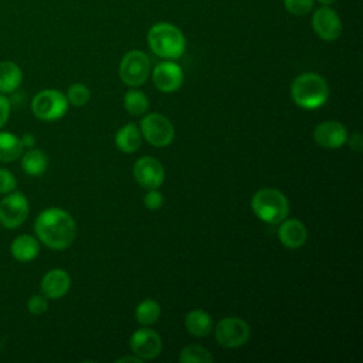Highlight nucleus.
<instances>
[{
	"instance_id": "obj_1",
	"label": "nucleus",
	"mask_w": 363,
	"mask_h": 363,
	"mask_svg": "<svg viewBox=\"0 0 363 363\" xmlns=\"http://www.w3.org/2000/svg\"><path fill=\"white\" fill-rule=\"evenodd\" d=\"M37 238L51 250L68 248L77 237V224L72 216L58 207L43 210L34 223Z\"/></svg>"
},
{
	"instance_id": "obj_2",
	"label": "nucleus",
	"mask_w": 363,
	"mask_h": 363,
	"mask_svg": "<svg viewBox=\"0 0 363 363\" xmlns=\"http://www.w3.org/2000/svg\"><path fill=\"white\" fill-rule=\"evenodd\" d=\"M147 44L157 57L164 60H177L186 50V38L182 30L166 21L156 23L149 28Z\"/></svg>"
},
{
	"instance_id": "obj_3",
	"label": "nucleus",
	"mask_w": 363,
	"mask_h": 363,
	"mask_svg": "<svg viewBox=\"0 0 363 363\" xmlns=\"http://www.w3.org/2000/svg\"><path fill=\"white\" fill-rule=\"evenodd\" d=\"M291 98L303 109H318L329 98L328 82L315 72L301 74L291 84Z\"/></svg>"
},
{
	"instance_id": "obj_4",
	"label": "nucleus",
	"mask_w": 363,
	"mask_h": 363,
	"mask_svg": "<svg viewBox=\"0 0 363 363\" xmlns=\"http://www.w3.org/2000/svg\"><path fill=\"white\" fill-rule=\"evenodd\" d=\"M251 208L261 221L267 224H279L289 213V203L281 190L264 187L254 193Z\"/></svg>"
},
{
	"instance_id": "obj_5",
	"label": "nucleus",
	"mask_w": 363,
	"mask_h": 363,
	"mask_svg": "<svg viewBox=\"0 0 363 363\" xmlns=\"http://www.w3.org/2000/svg\"><path fill=\"white\" fill-rule=\"evenodd\" d=\"M67 96L58 89H43L31 101V111L41 121H57L67 112Z\"/></svg>"
},
{
	"instance_id": "obj_6",
	"label": "nucleus",
	"mask_w": 363,
	"mask_h": 363,
	"mask_svg": "<svg viewBox=\"0 0 363 363\" xmlns=\"http://www.w3.org/2000/svg\"><path fill=\"white\" fill-rule=\"evenodd\" d=\"M139 130L142 138L147 143L156 147H164L170 145L174 139V128L164 115L162 113H147L142 118L139 123Z\"/></svg>"
},
{
	"instance_id": "obj_7",
	"label": "nucleus",
	"mask_w": 363,
	"mask_h": 363,
	"mask_svg": "<svg viewBox=\"0 0 363 363\" xmlns=\"http://www.w3.org/2000/svg\"><path fill=\"white\" fill-rule=\"evenodd\" d=\"M150 74V60L140 50L126 52L119 62V77L129 86H139L146 82Z\"/></svg>"
},
{
	"instance_id": "obj_8",
	"label": "nucleus",
	"mask_w": 363,
	"mask_h": 363,
	"mask_svg": "<svg viewBox=\"0 0 363 363\" xmlns=\"http://www.w3.org/2000/svg\"><path fill=\"white\" fill-rule=\"evenodd\" d=\"M250 325L237 316H227L217 322L214 337L223 347L234 349L245 345L250 339Z\"/></svg>"
},
{
	"instance_id": "obj_9",
	"label": "nucleus",
	"mask_w": 363,
	"mask_h": 363,
	"mask_svg": "<svg viewBox=\"0 0 363 363\" xmlns=\"http://www.w3.org/2000/svg\"><path fill=\"white\" fill-rule=\"evenodd\" d=\"M28 211V200L23 193H7L0 201V224L9 230H14L26 221Z\"/></svg>"
},
{
	"instance_id": "obj_10",
	"label": "nucleus",
	"mask_w": 363,
	"mask_h": 363,
	"mask_svg": "<svg viewBox=\"0 0 363 363\" xmlns=\"http://www.w3.org/2000/svg\"><path fill=\"white\" fill-rule=\"evenodd\" d=\"M312 28L323 41H335L340 37L343 26L340 17L330 6H320L313 11Z\"/></svg>"
},
{
	"instance_id": "obj_11",
	"label": "nucleus",
	"mask_w": 363,
	"mask_h": 363,
	"mask_svg": "<svg viewBox=\"0 0 363 363\" xmlns=\"http://www.w3.org/2000/svg\"><path fill=\"white\" fill-rule=\"evenodd\" d=\"M130 350L142 360H152L162 352L163 343L157 332L149 328L136 329L129 339Z\"/></svg>"
},
{
	"instance_id": "obj_12",
	"label": "nucleus",
	"mask_w": 363,
	"mask_h": 363,
	"mask_svg": "<svg viewBox=\"0 0 363 363\" xmlns=\"http://www.w3.org/2000/svg\"><path fill=\"white\" fill-rule=\"evenodd\" d=\"M133 177L145 189H157L164 182V167L153 156H142L133 164Z\"/></svg>"
},
{
	"instance_id": "obj_13",
	"label": "nucleus",
	"mask_w": 363,
	"mask_h": 363,
	"mask_svg": "<svg viewBox=\"0 0 363 363\" xmlns=\"http://www.w3.org/2000/svg\"><path fill=\"white\" fill-rule=\"evenodd\" d=\"M155 86L164 92L170 94L177 91L183 84V69L173 60H166L159 62L152 72Z\"/></svg>"
},
{
	"instance_id": "obj_14",
	"label": "nucleus",
	"mask_w": 363,
	"mask_h": 363,
	"mask_svg": "<svg viewBox=\"0 0 363 363\" xmlns=\"http://www.w3.org/2000/svg\"><path fill=\"white\" fill-rule=\"evenodd\" d=\"M313 140L323 149H337L346 143L347 129L337 121H325L313 129Z\"/></svg>"
},
{
	"instance_id": "obj_15",
	"label": "nucleus",
	"mask_w": 363,
	"mask_h": 363,
	"mask_svg": "<svg viewBox=\"0 0 363 363\" xmlns=\"http://www.w3.org/2000/svg\"><path fill=\"white\" fill-rule=\"evenodd\" d=\"M41 294L47 299H60L62 298L71 288V277L65 269L54 268L44 274L41 284Z\"/></svg>"
},
{
	"instance_id": "obj_16",
	"label": "nucleus",
	"mask_w": 363,
	"mask_h": 363,
	"mask_svg": "<svg viewBox=\"0 0 363 363\" xmlns=\"http://www.w3.org/2000/svg\"><path fill=\"white\" fill-rule=\"evenodd\" d=\"M278 238L284 247L289 250H296L306 242L308 230L301 220L285 218L279 223Z\"/></svg>"
},
{
	"instance_id": "obj_17",
	"label": "nucleus",
	"mask_w": 363,
	"mask_h": 363,
	"mask_svg": "<svg viewBox=\"0 0 363 363\" xmlns=\"http://www.w3.org/2000/svg\"><path fill=\"white\" fill-rule=\"evenodd\" d=\"M10 251L14 259L20 262H30L34 258H37L40 252V244H38V240L34 238L33 235L20 234L13 240L10 245Z\"/></svg>"
},
{
	"instance_id": "obj_18",
	"label": "nucleus",
	"mask_w": 363,
	"mask_h": 363,
	"mask_svg": "<svg viewBox=\"0 0 363 363\" xmlns=\"http://www.w3.org/2000/svg\"><path fill=\"white\" fill-rule=\"evenodd\" d=\"M184 326L187 332L196 337H204L213 330V319L203 309H193L184 316Z\"/></svg>"
},
{
	"instance_id": "obj_19",
	"label": "nucleus",
	"mask_w": 363,
	"mask_h": 363,
	"mask_svg": "<svg viewBox=\"0 0 363 363\" xmlns=\"http://www.w3.org/2000/svg\"><path fill=\"white\" fill-rule=\"evenodd\" d=\"M142 143V133L136 123L129 122L123 125L115 135V145L123 153H133Z\"/></svg>"
},
{
	"instance_id": "obj_20",
	"label": "nucleus",
	"mask_w": 363,
	"mask_h": 363,
	"mask_svg": "<svg viewBox=\"0 0 363 363\" xmlns=\"http://www.w3.org/2000/svg\"><path fill=\"white\" fill-rule=\"evenodd\" d=\"M23 79L20 67L13 61H0V94L14 92Z\"/></svg>"
},
{
	"instance_id": "obj_21",
	"label": "nucleus",
	"mask_w": 363,
	"mask_h": 363,
	"mask_svg": "<svg viewBox=\"0 0 363 363\" xmlns=\"http://www.w3.org/2000/svg\"><path fill=\"white\" fill-rule=\"evenodd\" d=\"M20 157H21V167H23L24 173L28 176H40L47 170L48 157L40 149L30 147Z\"/></svg>"
},
{
	"instance_id": "obj_22",
	"label": "nucleus",
	"mask_w": 363,
	"mask_h": 363,
	"mask_svg": "<svg viewBox=\"0 0 363 363\" xmlns=\"http://www.w3.org/2000/svg\"><path fill=\"white\" fill-rule=\"evenodd\" d=\"M23 145L20 138L11 132H0V162L10 163L23 155Z\"/></svg>"
},
{
	"instance_id": "obj_23",
	"label": "nucleus",
	"mask_w": 363,
	"mask_h": 363,
	"mask_svg": "<svg viewBox=\"0 0 363 363\" xmlns=\"http://www.w3.org/2000/svg\"><path fill=\"white\" fill-rule=\"evenodd\" d=\"M159 316H160V305L155 299H145L136 306L135 318L143 326L153 325L155 322H157Z\"/></svg>"
},
{
	"instance_id": "obj_24",
	"label": "nucleus",
	"mask_w": 363,
	"mask_h": 363,
	"mask_svg": "<svg viewBox=\"0 0 363 363\" xmlns=\"http://www.w3.org/2000/svg\"><path fill=\"white\" fill-rule=\"evenodd\" d=\"M123 106L130 115H143L149 108V99L142 91L129 89L123 96Z\"/></svg>"
},
{
	"instance_id": "obj_25",
	"label": "nucleus",
	"mask_w": 363,
	"mask_h": 363,
	"mask_svg": "<svg viewBox=\"0 0 363 363\" xmlns=\"http://www.w3.org/2000/svg\"><path fill=\"white\" fill-rule=\"evenodd\" d=\"M213 360V354L200 345H187L179 354V362L182 363H211Z\"/></svg>"
},
{
	"instance_id": "obj_26",
	"label": "nucleus",
	"mask_w": 363,
	"mask_h": 363,
	"mask_svg": "<svg viewBox=\"0 0 363 363\" xmlns=\"http://www.w3.org/2000/svg\"><path fill=\"white\" fill-rule=\"evenodd\" d=\"M67 101L68 104L74 105V106H84L89 98H91V92L88 89L86 85L84 84H79V82H75L72 84L68 91H67Z\"/></svg>"
},
{
	"instance_id": "obj_27",
	"label": "nucleus",
	"mask_w": 363,
	"mask_h": 363,
	"mask_svg": "<svg viewBox=\"0 0 363 363\" xmlns=\"http://www.w3.org/2000/svg\"><path fill=\"white\" fill-rule=\"evenodd\" d=\"M315 0H284V7L294 16H305L313 9Z\"/></svg>"
},
{
	"instance_id": "obj_28",
	"label": "nucleus",
	"mask_w": 363,
	"mask_h": 363,
	"mask_svg": "<svg viewBox=\"0 0 363 363\" xmlns=\"http://www.w3.org/2000/svg\"><path fill=\"white\" fill-rule=\"evenodd\" d=\"M27 309L33 315H41L48 309V301L43 294L41 295L40 294L33 295L27 301Z\"/></svg>"
},
{
	"instance_id": "obj_29",
	"label": "nucleus",
	"mask_w": 363,
	"mask_h": 363,
	"mask_svg": "<svg viewBox=\"0 0 363 363\" xmlns=\"http://www.w3.org/2000/svg\"><path fill=\"white\" fill-rule=\"evenodd\" d=\"M16 187H17V180L14 174L7 169L0 167V194L11 193L16 190Z\"/></svg>"
},
{
	"instance_id": "obj_30",
	"label": "nucleus",
	"mask_w": 363,
	"mask_h": 363,
	"mask_svg": "<svg viewBox=\"0 0 363 363\" xmlns=\"http://www.w3.org/2000/svg\"><path fill=\"white\" fill-rule=\"evenodd\" d=\"M164 197L157 189H149V191L143 197V204L149 210H157L163 206Z\"/></svg>"
},
{
	"instance_id": "obj_31",
	"label": "nucleus",
	"mask_w": 363,
	"mask_h": 363,
	"mask_svg": "<svg viewBox=\"0 0 363 363\" xmlns=\"http://www.w3.org/2000/svg\"><path fill=\"white\" fill-rule=\"evenodd\" d=\"M10 101L4 96V94H0V129L6 125L10 116Z\"/></svg>"
},
{
	"instance_id": "obj_32",
	"label": "nucleus",
	"mask_w": 363,
	"mask_h": 363,
	"mask_svg": "<svg viewBox=\"0 0 363 363\" xmlns=\"http://www.w3.org/2000/svg\"><path fill=\"white\" fill-rule=\"evenodd\" d=\"M20 140H21V145H23V147L26 149H30V147H34V145H35V138H34V135H31V133H26V135H23L21 138H20Z\"/></svg>"
},
{
	"instance_id": "obj_33",
	"label": "nucleus",
	"mask_w": 363,
	"mask_h": 363,
	"mask_svg": "<svg viewBox=\"0 0 363 363\" xmlns=\"http://www.w3.org/2000/svg\"><path fill=\"white\" fill-rule=\"evenodd\" d=\"M350 149L356 150V152H360L362 150V136L359 132H356L352 139H350Z\"/></svg>"
},
{
	"instance_id": "obj_34",
	"label": "nucleus",
	"mask_w": 363,
	"mask_h": 363,
	"mask_svg": "<svg viewBox=\"0 0 363 363\" xmlns=\"http://www.w3.org/2000/svg\"><path fill=\"white\" fill-rule=\"evenodd\" d=\"M118 363H122V362H133V363H142L143 360L139 359L138 356H125V357H121L116 360Z\"/></svg>"
},
{
	"instance_id": "obj_35",
	"label": "nucleus",
	"mask_w": 363,
	"mask_h": 363,
	"mask_svg": "<svg viewBox=\"0 0 363 363\" xmlns=\"http://www.w3.org/2000/svg\"><path fill=\"white\" fill-rule=\"evenodd\" d=\"M319 4H322V6H332L336 0H316Z\"/></svg>"
}]
</instances>
